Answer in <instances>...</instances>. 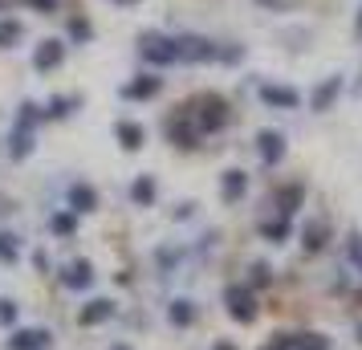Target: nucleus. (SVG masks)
Segmentation results:
<instances>
[{
  "mask_svg": "<svg viewBox=\"0 0 362 350\" xmlns=\"http://www.w3.org/2000/svg\"><path fill=\"white\" fill-rule=\"evenodd\" d=\"M139 53L147 57L151 66H171V62H180V57H175V37H159V33H147V37H143Z\"/></svg>",
  "mask_w": 362,
  "mask_h": 350,
  "instance_id": "1",
  "label": "nucleus"
},
{
  "mask_svg": "<svg viewBox=\"0 0 362 350\" xmlns=\"http://www.w3.org/2000/svg\"><path fill=\"white\" fill-rule=\"evenodd\" d=\"M175 57L180 62H212V57H220V49L204 37H175Z\"/></svg>",
  "mask_w": 362,
  "mask_h": 350,
  "instance_id": "2",
  "label": "nucleus"
},
{
  "mask_svg": "<svg viewBox=\"0 0 362 350\" xmlns=\"http://www.w3.org/2000/svg\"><path fill=\"white\" fill-rule=\"evenodd\" d=\"M224 301H228V314L236 317V322H252V317H257V301H252V293H248L245 285H228Z\"/></svg>",
  "mask_w": 362,
  "mask_h": 350,
  "instance_id": "3",
  "label": "nucleus"
},
{
  "mask_svg": "<svg viewBox=\"0 0 362 350\" xmlns=\"http://www.w3.org/2000/svg\"><path fill=\"white\" fill-rule=\"evenodd\" d=\"M224 122H228V110H224V102L216 98V94L199 98V127H204V131H220Z\"/></svg>",
  "mask_w": 362,
  "mask_h": 350,
  "instance_id": "4",
  "label": "nucleus"
},
{
  "mask_svg": "<svg viewBox=\"0 0 362 350\" xmlns=\"http://www.w3.org/2000/svg\"><path fill=\"white\" fill-rule=\"evenodd\" d=\"M53 338L49 330H17L8 338V350H49Z\"/></svg>",
  "mask_w": 362,
  "mask_h": 350,
  "instance_id": "5",
  "label": "nucleus"
},
{
  "mask_svg": "<svg viewBox=\"0 0 362 350\" xmlns=\"http://www.w3.org/2000/svg\"><path fill=\"white\" fill-rule=\"evenodd\" d=\"M257 147H261L264 163H281V155H285V139H281L277 131H261L257 134Z\"/></svg>",
  "mask_w": 362,
  "mask_h": 350,
  "instance_id": "6",
  "label": "nucleus"
},
{
  "mask_svg": "<svg viewBox=\"0 0 362 350\" xmlns=\"http://www.w3.org/2000/svg\"><path fill=\"white\" fill-rule=\"evenodd\" d=\"M62 281H66V289H86V285L94 281V265L90 261H74V265H66Z\"/></svg>",
  "mask_w": 362,
  "mask_h": 350,
  "instance_id": "7",
  "label": "nucleus"
},
{
  "mask_svg": "<svg viewBox=\"0 0 362 350\" xmlns=\"http://www.w3.org/2000/svg\"><path fill=\"white\" fill-rule=\"evenodd\" d=\"M62 57H66V45H62V41H41L37 53H33V66L37 69H53Z\"/></svg>",
  "mask_w": 362,
  "mask_h": 350,
  "instance_id": "8",
  "label": "nucleus"
},
{
  "mask_svg": "<svg viewBox=\"0 0 362 350\" xmlns=\"http://www.w3.org/2000/svg\"><path fill=\"white\" fill-rule=\"evenodd\" d=\"M261 98L269 102V106H285V110H293L297 102H301V94H297V90H285V86H261Z\"/></svg>",
  "mask_w": 362,
  "mask_h": 350,
  "instance_id": "9",
  "label": "nucleus"
},
{
  "mask_svg": "<svg viewBox=\"0 0 362 350\" xmlns=\"http://www.w3.org/2000/svg\"><path fill=\"white\" fill-rule=\"evenodd\" d=\"M110 314H115V301H110V298H98V301H90V305H86L78 317H82V326H98V322H106Z\"/></svg>",
  "mask_w": 362,
  "mask_h": 350,
  "instance_id": "10",
  "label": "nucleus"
},
{
  "mask_svg": "<svg viewBox=\"0 0 362 350\" xmlns=\"http://www.w3.org/2000/svg\"><path fill=\"white\" fill-rule=\"evenodd\" d=\"M248 187V175L245 171H224V184H220V192H224V200H240Z\"/></svg>",
  "mask_w": 362,
  "mask_h": 350,
  "instance_id": "11",
  "label": "nucleus"
},
{
  "mask_svg": "<svg viewBox=\"0 0 362 350\" xmlns=\"http://www.w3.org/2000/svg\"><path fill=\"white\" fill-rule=\"evenodd\" d=\"M69 204H74L78 212H94V208H98V196H94V187L74 184V187H69Z\"/></svg>",
  "mask_w": 362,
  "mask_h": 350,
  "instance_id": "12",
  "label": "nucleus"
},
{
  "mask_svg": "<svg viewBox=\"0 0 362 350\" xmlns=\"http://www.w3.org/2000/svg\"><path fill=\"white\" fill-rule=\"evenodd\" d=\"M159 86H163V78H155V74H147V78H139V82H131L122 94L127 98H151V94H159Z\"/></svg>",
  "mask_w": 362,
  "mask_h": 350,
  "instance_id": "13",
  "label": "nucleus"
},
{
  "mask_svg": "<svg viewBox=\"0 0 362 350\" xmlns=\"http://www.w3.org/2000/svg\"><path fill=\"white\" fill-rule=\"evenodd\" d=\"M338 90H342V82H338V78H329V82H322V86H317V90H313L310 106H313V110H326L329 102L338 98Z\"/></svg>",
  "mask_w": 362,
  "mask_h": 350,
  "instance_id": "14",
  "label": "nucleus"
},
{
  "mask_svg": "<svg viewBox=\"0 0 362 350\" xmlns=\"http://www.w3.org/2000/svg\"><path fill=\"white\" fill-rule=\"evenodd\" d=\"M115 134H118V143H122L127 151H139V147H143V127H139V122H118Z\"/></svg>",
  "mask_w": 362,
  "mask_h": 350,
  "instance_id": "15",
  "label": "nucleus"
},
{
  "mask_svg": "<svg viewBox=\"0 0 362 350\" xmlns=\"http://www.w3.org/2000/svg\"><path fill=\"white\" fill-rule=\"evenodd\" d=\"M289 350H329V338L326 334H293V338H285Z\"/></svg>",
  "mask_w": 362,
  "mask_h": 350,
  "instance_id": "16",
  "label": "nucleus"
},
{
  "mask_svg": "<svg viewBox=\"0 0 362 350\" xmlns=\"http://www.w3.org/2000/svg\"><path fill=\"white\" fill-rule=\"evenodd\" d=\"M29 151H33V127H21V122H17V134H13V155L25 159Z\"/></svg>",
  "mask_w": 362,
  "mask_h": 350,
  "instance_id": "17",
  "label": "nucleus"
},
{
  "mask_svg": "<svg viewBox=\"0 0 362 350\" xmlns=\"http://www.w3.org/2000/svg\"><path fill=\"white\" fill-rule=\"evenodd\" d=\"M171 322H175V326H192V322H196V305H192V301H171Z\"/></svg>",
  "mask_w": 362,
  "mask_h": 350,
  "instance_id": "18",
  "label": "nucleus"
},
{
  "mask_svg": "<svg viewBox=\"0 0 362 350\" xmlns=\"http://www.w3.org/2000/svg\"><path fill=\"white\" fill-rule=\"evenodd\" d=\"M25 29H21V21H0V49H8V45H17Z\"/></svg>",
  "mask_w": 362,
  "mask_h": 350,
  "instance_id": "19",
  "label": "nucleus"
},
{
  "mask_svg": "<svg viewBox=\"0 0 362 350\" xmlns=\"http://www.w3.org/2000/svg\"><path fill=\"white\" fill-rule=\"evenodd\" d=\"M131 196H134V204H151V200H155V180H151V175H143V180H134Z\"/></svg>",
  "mask_w": 362,
  "mask_h": 350,
  "instance_id": "20",
  "label": "nucleus"
},
{
  "mask_svg": "<svg viewBox=\"0 0 362 350\" xmlns=\"http://www.w3.org/2000/svg\"><path fill=\"white\" fill-rule=\"evenodd\" d=\"M171 139H175L180 147H192V143H196V127H187L183 118H175V122H171Z\"/></svg>",
  "mask_w": 362,
  "mask_h": 350,
  "instance_id": "21",
  "label": "nucleus"
},
{
  "mask_svg": "<svg viewBox=\"0 0 362 350\" xmlns=\"http://www.w3.org/2000/svg\"><path fill=\"white\" fill-rule=\"evenodd\" d=\"M297 204H301V187H285L281 192V216H293Z\"/></svg>",
  "mask_w": 362,
  "mask_h": 350,
  "instance_id": "22",
  "label": "nucleus"
},
{
  "mask_svg": "<svg viewBox=\"0 0 362 350\" xmlns=\"http://www.w3.org/2000/svg\"><path fill=\"white\" fill-rule=\"evenodd\" d=\"M322 236H326V224H310V228H305V249L317 252L322 249Z\"/></svg>",
  "mask_w": 362,
  "mask_h": 350,
  "instance_id": "23",
  "label": "nucleus"
},
{
  "mask_svg": "<svg viewBox=\"0 0 362 350\" xmlns=\"http://www.w3.org/2000/svg\"><path fill=\"white\" fill-rule=\"evenodd\" d=\"M0 261H17V236H0Z\"/></svg>",
  "mask_w": 362,
  "mask_h": 350,
  "instance_id": "24",
  "label": "nucleus"
},
{
  "mask_svg": "<svg viewBox=\"0 0 362 350\" xmlns=\"http://www.w3.org/2000/svg\"><path fill=\"white\" fill-rule=\"evenodd\" d=\"M69 106H74V98H53L49 102V115L62 118V115H69Z\"/></svg>",
  "mask_w": 362,
  "mask_h": 350,
  "instance_id": "25",
  "label": "nucleus"
},
{
  "mask_svg": "<svg viewBox=\"0 0 362 350\" xmlns=\"http://www.w3.org/2000/svg\"><path fill=\"white\" fill-rule=\"evenodd\" d=\"M285 233H289V224H285V220H277V224H264V236H269V240H281Z\"/></svg>",
  "mask_w": 362,
  "mask_h": 350,
  "instance_id": "26",
  "label": "nucleus"
},
{
  "mask_svg": "<svg viewBox=\"0 0 362 350\" xmlns=\"http://www.w3.org/2000/svg\"><path fill=\"white\" fill-rule=\"evenodd\" d=\"M8 322H17V305L13 301H0V326H8Z\"/></svg>",
  "mask_w": 362,
  "mask_h": 350,
  "instance_id": "27",
  "label": "nucleus"
},
{
  "mask_svg": "<svg viewBox=\"0 0 362 350\" xmlns=\"http://www.w3.org/2000/svg\"><path fill=\"white\" fill-rule=\"evenodd\" d=\"M53 233H74V216H53Z\"/></svg>",
  "mask_w": 362,
  "mask_h": 350,
  "instance_id": "28",
  "label": "nucleus"
},
{
  "mask_svg": "<svg viewBox=\"0 0 362 350\" xmlns=\"http://www.w3.org/2000/svg\"><path fill=\"white\" fill-rule=\"evenodd\" d=\"M350 257H354V265L362 269V236H350Z\"/></svg>",
  "mask_w": 362,
  "mask_h": 350,
  "instance_id": "29",
  "label": "nucleus"
},
{
  "mask_svg": "<svg viewBox=\"0 0 362 350\" xmlns=\"http://www.w3.org/2000/svg\"><path fill=\"white\" fill-rule=\"evenodd\" d=\"M29 4H37L41 13H53V0H29Z\"/></svg>",
  "mask_w": 362,
  "mask_h": 350,
  "instance_id": "30",
  "label": "nucleus"
},
{
  "mask_svg": "<svg viewBox=\"0 0 362 350\" xmlns=\"http://www.w3.org/2000/svg\"><path fill=\"white\" fill-rule=\"evenodd\" d=\"M264 350H289V342H285V338H281V342H273V346H264Z\"/></svg>",
  "mask_w": 362,
  "mask_h": 350,
  "instance_id": "31",
  "label": "nucleus"
},
{
  "mask_svg": "<svg viewBox=\"0 0 362 350\" xmlns=\"http://www.w3.org/2000/svg\"><path fill=\"white\" fill-rule=\"evenodd\" d=\"M0 212H13V208H8V200H0Z\"/></svg>",
  "mask_w": 362,
  "mask_h": 350,
  "instance_id": "32",
  "label": "nucleus"
},
{
  "mask_svg": "<svg viewBox=\"0 0 362 350\" xmlns=\"http://www.w3.org/2000/svg\"><path fill=\"white\" fill-rule=\"evenodd\" d=\"M216 350H232V346H216Z\"/></svg>",
  "mask_w": 362,
  "mask_h": 350,
  "instance_id": "33",
  "label": "nucleus"
},
{
  "mask_svg": "<svg viewBox=\"0 0 362 350\" xmlns=\"http://www.w3.org/2000/svg\"><path fill=\"white\" fill-rule=\"evenodd\" d=\"M115 350H131V346H115Z\"/></svg>",
  "mask_w": 362,
  "mask_h": 350,
  "instance_id": "34",
  "label": "nucleus"
},
{
  "mask_svg": "<svg viewBox=\"0 0 362 350\" xmlns=\"http://www.w3.org/2000/svg\"><path fill=\"white\" fill-rule=\"evenodd\" d=\"M358 29H362V13H358Z\"/></svg>",
  "mask_w": 362,
  "mask_h": 350,
  "instance_id": "35",
  "label": "nucleus"
},
{
  "mask_svg": "<svg viewBox=\"0 0 362 350\" xmlns=\"http://www.w3.org/2000/svg\"><path fill=\"white\" fill-rule=\"evenodd\" d=\"M358 94H362V78H358Z\"/></svg>",
  "mask_w": 362,
  "mask_h": 350,
  "instance_id": "36",
  "label": "nucleus"
}]
</instances>
